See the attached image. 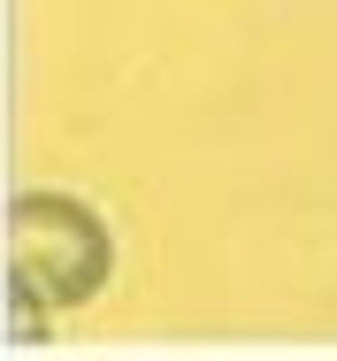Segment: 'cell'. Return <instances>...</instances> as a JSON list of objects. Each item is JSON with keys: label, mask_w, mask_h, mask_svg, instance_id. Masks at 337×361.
I'll use <instances>...</instances> for the list:
<instances>
[{"label": "cell", "mask_w": 337, "mask_h": 361, "mask_svg": "<svg viewBox=\"0 0 337 361\" xmlns=\"http://www.w3.org/2000/svg\"><path fill=\"white\" fill-rule=\"evenodd\" d=\"M46 323H54V307H46L39 292L8 285V338H15V346H46V338H54Z\"/></svg>", "instance_id": "obj_2"}, {"label": "cell", "mask_w": 337, "mask_h": 361, "mask_svg": "<svg viewBox=\"0 0 337 361\" xmlns=\"http://www.w3.org/2000/svg\"><path fill=\"white\" fill-rule=\"evenodd\" d=\"M115 277V231L92 200L31 185L8 200V285L39 292L54 315L92 307Z\"/></svg>", "instance_id": "obj_1"}]
</instances>
